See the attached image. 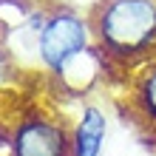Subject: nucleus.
Returning <instances> with one entry per match:
<instances>
[{
  "mask_svg": "<svg viewBox=\"0 0 156 156\" xmlns=\"http://www.w3.org/2000/svg\"><path fill=\"white\" fill-rule=\"evenodd\" d=\"M91 29L105 54L142 57L156 48V0H102Z\"/></svg>",
  "mask_w": 156,
  "mask_h": 156,
  "instance_id": "1",
  "label": "nucleus"
},
{
  "mask_svg": "<svg viewBox=\"0 0 156 156\" xmlns=\"http://www.w3.org/2000/svg\"><path fill=\"white\" fill-rule=\"evenodd\" d=\"M91 34H94V29L80 14H74V12L51 14L45 20L43 31L37 34V51H40L43 66L57 74L71 57L91 48Z\"/></svg>",
  "mask_w": 156,
  "mask_h": 156,
  "instance_id": "2",
  "label": "nucleus"
},
{
  "mask_svg": "<svg viewBox=\"0 0 156 156\" xmlns=\"http://www.w3.org/2000/svg\"><path fill=\"white\" fill-rule=\"evenodd\" d=\"M14 156H71V136L57 122L34 116L14 131Z\"/></svg>",
  "mask_w": 156,
  "mask_h": 156,
  "instance_id": "3",
  "label": "nucleus"
},
{
  "mask_svg": "<svg viewBox=\"0 0 156 156\" xmlns=\"http://www.w3.org/2000/svg\"><path fill=\"white\" fill-rule=\"evenodd\" d=\"M108 133V119L102 108L85 105L80 114L77 128L71 131V156H99Z\"/></svg>",
  "mask_w": 156,
  "mask_h": 156,
  "instance_id": "4",
  "label": "nucleus"
},
{
  "mask_svg": "<svg viewBox=\"0 0 156 156\" xmlns=\"http://www.w3.org/2000/svg\"><path fill=\"white\" fill-rule=\"evenodd\" d=\"M133 102L139 108V114L156 125V66L145 71V77L139 80V85L133 91Z\"/></svg>",
  "mask_w": 156,
  "mask_h": 156,
  "instance_id": "5",
  "label": "nucleus"
}]
</instances>
